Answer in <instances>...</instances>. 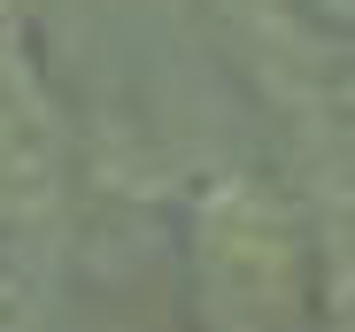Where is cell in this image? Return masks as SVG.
<instances>
[{"mask_svg":"<svg viewBox=\"0 0 355 332\" xmlns=\"http://www.w3.org/2000/svg\"><path fill=\"white\" fill-rule=\"evenodd\" d=\"M201 279H209V309L232 332H286L302 317V247L286 232V209L255 186H216L201 201Z\"/></svg>","mask_w":355,"mask_h":332,"instance_id":"6da1fadb","label":"cell"},{"mask_svg":"<svg viewBox=\"0 0 355 332\" xmlns=\"http://www.w3.org/2000/svg\"><path fill=\"white\" fill-rule=\"evenodd\" d=\"M70 193V147L54 93L31 62L16 16L0 8V240H31L62 216Z\"/></svg>","mask_w":355,"mask_h":332,"instance_id":"7a4b0ae2","label":"cell"},{"mask_svg":"<svg viewBox=\"0 0 355 332\" xmlns=\"http://www.w3.org/2000/svg\"><path fill=\"white\" fill-rule=\"evenodd\" d=\"M309 8H317L332 31H355V0H309Z\"/></svg>","mask_w":355,"mask_h":332,"instance_id":"3957f363","label":"cell"}]
</instances>
